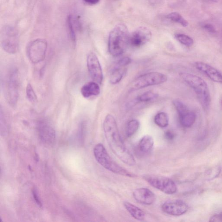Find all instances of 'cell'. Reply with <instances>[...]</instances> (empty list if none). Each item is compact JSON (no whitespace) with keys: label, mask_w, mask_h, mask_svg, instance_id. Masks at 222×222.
<instances>
[{"label":"cell","mask_w":222,"mask_h":222,"mask_svg":"<svg viewBox=\"0 0 222 222\" xmlns=\"http://www.w3.org/2000/svg\"><path fill=\"white\" fill-rule=\"evenodd\" d=\"M128 29L122 24L116 25L111 30L109 35L108 48L110 53L114 56H118L124 53L129 44Z\"/></svg>","instance_id":"2"},{"label":"cell","mask_w":222,"mask_h":222,"mask_svg":"<svg viewBox=\"0 0 222 222\" xmlns=\"http://www.w3.org/2000/svg\"><path fill=\"white\" fill-rule=\"evenodd\" d=\"M157 97H158V95L157 94L151 92V91L145 92L137 97L136 99H135L134 102H133L134 103H132V106H134L139 103H146V102H149V101L156 99Z\"/></svg>","instance_id":"22"},{"label":"cell","mask_w":222,"mask_h":222,"mask_svg":"<svg viewBox=\"0 0 222 222\" xmlns=\"http://www.w3.org/2000/svg\"><path fill=\"white\" fill-rule=\"evenodd\" d=\"M154 122L157 125L161 128H166L169 125V118L164 112H160L155 115Z\"/></svg>","instance_id":"21"},{"label":"cell","mask_w":222,"mask_h":222,"mask_svg":"<svg viewBox=\"0 0 222 222\" xmlns=\"http://www.w3.org/2000/svg\"><path fill=\"white\" fill-rule=\"evenodd\" d=\"M166 18L172 21L180 24L184 27H186L188 26V23L187 21L184 19V18L181 16V15L178 13H170L166 16Z\"/></svg>","instance_id":"24"},{"label":"cell","mask_w":222,"mask_h":222,"mask_svg":"<svg viewBox=\"0 0 222 222\" xmlns=\"http://www.w3.org/2000/svg\"><path fill=\"white\" fill-rule=\"evenodd\" d=\"M195 66L198 70L204 73L214 82L222 83V74L213 66L201 62H195Z\"/></svg>","instance_id":"15"},{"label":"cell","mask_w":222,"mask_h":222,"mask_svg":"<svg viewBox=\"0 0 222 222\" xmlns=\"http://www.w3.org/2000/svg\"><path fill=\"white\" fill-rule=\"evenodd\" d=\"M140 127V122L136 119L130 121L127 125L126 134L128 137H131L134 135L138 130Z\"/></svg>","instance_id":"23"},{"label":"cell","mask_w":222,"mask_h":222,"mask_svg":"<svg viewBox=\"0 0 222 222\" xmlns=\"http://www.w3.org/2000/svg\"><path fill=\"white\" fill-rule=\"evenodd\" d=\"M32 194L33 196V199L35 201L36 203L37 204L40 208H42V203L40 197L39 195L38 190L36 187H34L32 190Z\"/></svg>","instance_id":"30"},{"label":"cell","mask_w":222,"mask_h":222,"mask_svg":"<svg viewBox=\"0 0 222 222\" xmlns=\"http://www.w3.org/2000/svg\"><path fill=\"white\" fill-rule=\"evenodd\" d=\"M133 196L136 201L140 204L151 205L156 201L155 194L147 188H139L133 191Z\"/></svg>","instance_id":"14"},{"label":"cell","mask_w":222,"mask_h":222,"mask_svg":"<svg viewBox=\"0 0 222 222\" xmlns=\"http://www.w3.org/2000/svg\"><path fill=\"white\" fill-rule=\"evenodd\" d=\"M1 46L4 51L9 54H15L18 50V33L13 27L6 26L1 33Z\"/></svg>","instance_id":"6"},{"label":"cell","mask_w":222,"mask_h":222,"mask_svg":"<svg viewBox=\"0 0 222 222\" xmlns=\"http://www.w3.org/2000/svg\"><path fill=\"white\" fill-rule=\"evenodd\" d=\"M38 133L40 137L43 141L52 144L55 141V132L52 127L47 123L41 122L39 124Z\"/></svg>","instance_id":"16"},{"label":"cell","mask_w":222,"mask_h":222,"mask_svg":"<svg viewBox=\"0 0 222 222\" xmlns=\"http://www.w3.org/2000/svg\"><path fill=\"white\" fill-rule=\"evenodd\" d=\"M123 67L119 66L115 68L112 71L109 77L110 83L112 84H116L119 83L123 78L126 70Z\"/></svg>","instance_id":"20"},{"label":"cell","mask_w":222,"mask_h":222,"mask_svg":"<svg viewBox=\"0 0 222 222\" xmlns=\"http://www.w3.org/2000/svg\"><path fill=\"white\" fill-rule=\"evenodd\" d=\"M220 172L221 167L220 166H214L206 171L205 177L207 180H212L217 177Z\"/></svg>","instance_id":"25"},{"label":"cell","mask_w":222,"mask_h":222,"mask_svg":"<svg viewBox=\"0 0 222 222\" xmlns=\"http://www.w3.org/2000/svg\"><path fill=\"white\" fill-rule=\"evenodd\" d=\"M94 156L100 164L109 171L126 177H133L135 175L122 167L113 160L109 155L105 147L99 143L95 146L94 149Z\"/></svg>","instance_id":"4"},{"label":"cell","mask_w":222,"mask_h":222,"mask_svg":"<svg viewBox=\"0 0 222 222\" xmlns=\"http://www.w3.org/2000/svg\"><path fill=\"white\" fill-rule=\"evenodd\" d=\"M26 92L28 100L31 103H35L37 100V96L33 90V87L30 83H28L27 86Z\"/></svg>","instance_id":"27"},{"label":"cell","mask_w":222,"mask_h":222,"mask_svg":"<svg viewBox=\"0 0 222 222\" xmlns=\"http://www.w3.org/2000/svg\"><path fill=\"white\" fill-rule=\"evenodd\" d=\"M0 119H1V129L2 133L7 131L8 129V124H7V119L6 117L4 111L3 110L2 106L0 109Z\"/></svg>","instance_id":"29"},{"label":"cell","mask_w":222,"mask_h":222,"mask_svg":"<svg viewBox=\"0 0 222 222\" xmlns=\"http://www.w3.org/2000/svg\"><path fill=\"white\" fill-rule=\"evenodd\" d=\"M207 1H211V2H218V0H207Z\"/></svg>","instance_id":"36"},{"label":"cell","mask_w":222,"mask_h":222,"mask_svg":"<svg viewBox=\"0 0 222 222\" xmlns=\"http://www.w3.org/2000/svg\"><path fill=\"white\" fill-rule=\"evenodd\" d=\"M167 78L165 74L158 72H150L143 74L135 79L131 85L132 90L143 89L165 83Z\"/></svg>","instance_id":"7"},{"label":"cell","mask_w":222,"mask_h":222,"mask_svg":"<svg viewBox=\"0 0 222 222\" xmlns=\"http://www.w3.org/2000/svg\"><path fill=\"white\" fill-rule=\"evenodd\" d=\"M203 27L209 32L211 33H215L216 32L215 27L213 26V25L210 24H204Z\"/></svg>","instance_id":"33"},{"label":"cell","mask_w":222,"mask_h":222,"mask_svg":"<svg viewBox=\"0 0 222 222\" xmlns=\"http://www.w3.org/2000/svg\"><path fill=\"white\" fill-rule=\"evenodd\" d=\"M47 49V43L43 39H37L29 43L27 54L33 63L36 64L43 61L45 58Z\"/></svg>","instance_id":"9"},{"label":"cell","mask_w":222,"mask_h":222,"mask_svg":"<svg viewBox=\"0 0 222 222\" xmlns=\"http://www.w3.org/2000/svg\"><path fill=\"white\" fill-rule=\"evenodd\" d=\"M165 136L167 139L171 140L173 139L174 138V135L173 132L170 131H167L165 133Z\"/></svg>","instance_id":"34"},{"label":"cell","mask_w":222,"mask_h":222,"mask_svg":"<svg viewBox=\"0 0 222 222\" xmlns=\"http://www.w3.org/2000/svg\"><path fill=\"white\" fill-rule=\"evenodd\" d=\"M151 36L152 33L149 29L141 27L130 35L129 44L134 47H140L148 42Z\"/></svg>","instance_id":"12"},{"label":"cell","mask_w":222,"mask_h":222,"mask_svg":"<svg viewBox=\"0 0 222 222\" xmlns=\"http://www.w3.org/2000/svg\"><path fill=\"white\" fill-rule=\"evenodd\" d=\"M154 145V141L152 136L146 135L143 137L137 145L138 152L141 155H147L152 151Z\"/></svg>","instance_id":"17"},{"label":"cell","mask_w":222,"mask_h":222,"mask_svg":"<svg viewBox=\"0 0 222 222\" xmlns=\"http://www.w3.org/2000/svg\"><path fill=\"white\" fill-rule=\"evenodd\" d=\"M173 103L179 115V121L181 125L185 128L192 126L196 121L195 113L189 110L187 106L181 101L175 100Z\"/></svg>","instance_id":"10"},{"label":"cell","mask_w":222,"mask_h":222,"mask_svg":"<svg viewBox=\"0 0 222 222\" xmlns=\"http://www.w3.org/2000/svg\"><path fill=\"white\" fill-rule=\"evenodd\" d=\"M175 38L183 45L191 46L194 44V40L188 36L181 33L175 35Z\"/></svg>","instance_id":"26"},{"label":"cell","mask_w":222,"mask_h":222,"mask_svg":"<svg viewBox=\"0 0 222 222\" xmlns=\"http://www.w3.org/2000/svg\"><path fill=\"white\" fill-rule=\"evenodd\" d=\"M87 66L91 78L94 82L101 84L103 76L100 63L97 56L94 52L88 54L87 58Z\"/></svg>","instance_id":"11"},{"label":"cell","mask_w":222,"mask_h":222,"mask_svg":"<svg viewBox=\"0 0 222 222\" xmlns=\"http://www.w3.org/2000/svg\"><path fill=\"white\" fill-rule=\"evenodd\" d=\"M86 3L90 5H94L98 4L100 0H83Z\"/></svg>","instance_id":"35"},{"label":"cell","mask_w":222,"mask_h":222,"mask_svg":"<svg viewBox=\"0 0 222 222\" xmlns=\"http://www.w3.org/2000/svg\"><path fill=\"white\" fill-rule=\"evenodd\" d=\"M82 96L85 98L98 96L100 93V88L96 82H91L85 84L81 89Z\"/></svg>","instance_id":"18"},{"label":"cell","mask_w":222,"mask_h":222,"mask_svg":"<svg viewBox=\"0 0 222 222\" xmlns=\"http://www.w3.org/2000/svg\"><path fill=\"white\" fill-rule=\"evenodd\" d=\"M180 76L194 90L202 107L208 109L211 102L209 88L206 82L199 76L189 73H180Z\"/></svg>","instance_id":"3"},{"label":"cell","mask_w":222,"mask_h":222,"mask_svg":"<svg viewBox=\"0 0 222 222\" xmlns=\"http://www.w3.org/2000/svg\"><path fill=\"white\" fill-rule=\"evenodd\" d=\"M124 206L134 218L139 221L143 220L145 218V213L138 207L127 201L124 202Z\"/></svg>","instance_id":"19"},{"label":"cell","mask_w":222,"mask_h":222,"mask_svg":"<svg viewBox=\"0 0 222 222\" xmlns=\"http://www.w3.org/2000/svg\"><path fill=\"white\" fill-rule=\"evenodd\" d=\"M3 87L6 101L11 106H15L19 97V77L16 69L10 71L3 82Z\"/></svg>","instance_id":"5"},{"label":"cell","mask_w":222,"mask_h":222,"mask_svg":"<svg viewBox=\"0 0 222 222\" xmlns=\"http://www.w3.org/2000/svg\"><path fill=\"white\" fill-rule=\"evenodd\" d=\"M162 211L173 216L184 215L188 210V206L184 201L179 200H169L164 202L161 207Z\"/></svg>","instance_id":"13"},{"label":"cell","mask_w":222,"mask_h":222,"mask_svg":"<svg viewBox=\"0 0 222 222\" xmlns=\"http://www.w3.org/2000/svg\"><path fill=\"white\" fill-rule=\"evenodd\" d=\"M132 62L131 59L129 57H124L121 58L118 62V66L121 67H124V66L128 65Z\"/></svg>","instance_id":"31"},{"label":"cell","mask_w":222,"mask_h":222,"mask_svg":"<svg viewBox=\"0 0 222 222\" xmlns=\"http://www.w3.org/2000/svg\"><path fill=\"white\" fill-rule=\"evenodd\" d=\"M144 179L152 187L167 194H173L177 192L176 183L168 177L154 175H146Z\"/></svg>","instance_id":"8"},{"label":"cell","mask_w":222,"mask_h":222,"mask_svg":"<svg viewBox=\"0 0 222 222\" xmlns=\"http://www.w3.org/2000/svg\"><path fill=\"white\" fill-rule=\"evenodd\" d=\"M221 106L222 107V99L221 100Z\"/></svg>","instance_id":"37"},{"label":"cell","mask_w":222,"mask_h":222,"mask_svg":"<svg viewBox=\"0 0 222 222\" xmlns=\"http://www.w3.org/2000/svg\"><path fill=\"white\" fill-rule=\"evenodd\" d=\"M67 24H68V29H69V34L70 35L71 40L75 43H76V34L74 30L73 24V18L71 15H69L67 19Z\"/></svg>","instance_id":"28"},{"label":"cell","mask_w":222,"mask_h":222,"mask_svg":"<svg viewBox=\"0 0 222 222\" xmlns=\"http://www.w3.org/2000/svg\"><path fill=\"white\" fill-rule=\"evenodd\" d=\"M210 222H222V213L216 214L211 216Z\"/></svg>","instance_id":"32"},{"label":"cell","mask_w":222,"mask_h":222,"mask_svg":"<svg viewBox=\"0 0 222 222\" xmlns=\"http://www.w3.org/2000/svg\"><path fill=\"white\" fill-rule=\"evenodd\" d=\"M103 130L109 147L122 162L129 166L136 163L134 156L127 148L122 139L114 117L108 114L104 119Z\"/></svg>","instance_id":"1"}]
</instances>
